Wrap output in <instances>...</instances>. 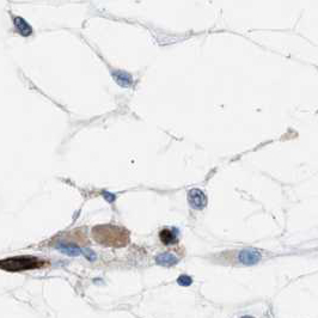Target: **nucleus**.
<instances>
[{
    "label": "nucleus",
    "instance_id": "obj_4",
    "mask_svg": "<svg viewBox=\"0 0 318 318\" xmlns=\"http://www.w3.org/2000/svg\"><path fill=\"white\" fill-rule=\"evenodd\" d=\"M260 260L261 254L256 249H253V248L242 250L238 254V261L242 264H245V266H254V264L260 262Z\"/></svg>",
    "mask_w": 318,
    "mask_h": 318
},
{
    "label": "nucleus",
    "instance_id": "obj_12",
    "mask_svg": "<svg viewBox=\"0 0 318 318\" xmlns=\"http://www.w3.org/2000/svg\"><path fill=\"white\" fill-rule=\"evenodd\" d=\"M103 196H104L105 198H107V200H108L109 202H114V201H115V195H112V194H110V193H104Z\"/></svg>",
    "mask_w": 318,
    "mask_h": 318
},
{
    "label": "nucleus",
    "instance_id": "obj_1",
    "mask_svg": "<svg viewBox=\"0 0 318 318\" xmlns=\"http://www.w3.org/2000/svg\"><path fill=\"white\" fill-rule=\"evenodd\" d=\"M92 238L104 247L122 248L129 243V232L115 225H97L91 230Z\"/></svg>",
    "mask_w": 318,
    "mask_h": 318
},
{
    "label": "nucleus",
    "instance_id": "obj_8",
    "mask_svg": "<svg viewBox=\"0 0 318 318\" xmlns=\"http://www.w3.org/2000/svg\"><path fill=\"white\" fill-rule=\"evenodd\" d=\"M112 77H114L117 84L122 86V88H128V86H131L132 83H133V78H132V75L127 73V72L116 71L112 73Z\"/></svg>",
    "mask_w": 318,
    "mask_h": 318
},
{
    "label": "nucleus",
    "instance_id": "obj_5",
    "mask_svg": "<svg viewBox=\"0 0 318 318\" xmlns=\"http://www.w3.org/2000/svg\"><path fill=\"white\" fill-rule=\"evenodd\" d=\"M159 238H161L162 243L165 245L176 244L178 242V237L176 233V230H170V228H164L159 232Z\"/></svg>",
    "mask_w": 318,
    "mask_h": 318
},
{
    "label": "nucleus",
    "instance_id": "obj_7",
    "mask_svg": "<svg viewBox=\"0 0 318 318\" xmlns=\"http://www.w3.org/2000/svg\"><path fill=\"white\" fill-rule=\"evenodd\" d=\"M13 22H15V26H16V29H17V31L22 36H30L31 35L32 29H31L30 24H29V23L26 22L25 19H23L22 17H15Z\"/></svg>",
    "mask_w": 318,
    "mask_h": 318
},
{
    "label": "nucleus",
    "instance_id": "obj_10",
    "mask_svg": "<svg viewBox=\"0 0 318 318\" xmlns=\"http://www.w3.org/2000/svg\"><path fill=\"white\" fill-rule=\"evenodd\" d=\"M177 283H178V285H181V286L187 287V286H190L191 283H193V279H191V277L188 276V275H181L177 279Z\"/></svg>",
    "mask_w": 318,
    "mask_h": 318
},
{
    "label": "nucleus",
    "instance_id": "obj_2",
    "mask_svg": "<svg viewBox=\"0 0 318 318\" xmlns=\"http://www.w3.org/2000/svg\"><path fill=\"white\" fill-rule=\"evenodd\" d=\"M46 261L35 256H15L5 258L0 262V268L5 271H11V273H17L23 270H32L38 269L46 266Z\"/></svg>",
    "mask_w": 318,
    "mask_h": 318
},
{
    "label": "nucleus",
    "instance_id": "obj_9",
    "mask_svg": "<svg viewBox=\"0 0 318 318\" xmlns=\"http://www.w3.org/2000/svg\"><path fill=\"white\" fill-rule=\"evenodd\" d=\"M56 249L61 250V253L68 255V256H78L82 253V250L78 247H75V245H68L66 243L56 244Z\"/></svg>",
    "mask_w": 318,
    "mask_h": 318
},
{
    "label": "nucleus",
    "instance_id": "obj_11",
    "mask_svg": "<svg viewBox=\"0 0 318 318\" xmlns=\"http://www.w3.org/2000/svg\"><path fill=\"white\" fill-rule=\"evenodd\" d=\"M83 254H84V256L88 258L89 261H95L96 260V254L91 249H84L83 250Z\"/></svg>",
    "mask_w": 318,
    "mask_h": 318
},
{
    "label": "nucleus",
    "instance_id": "obj_3",
    "mask_svg": "<svg viewBox=\"0 0 318 318\" xmlns=\"http://www.w3.org/2000/svg\"><path fill=\"white\" fill-rule=\"evenodd\" d=\"M188 202L194 210H204L207 205V197L205 193L200 189H191L188 193Z\"/></svg>",
    "mask_w": 318,
    "mask_h": 318
},
{
    "label": "nucleus",
    "instance_id": "obj_6",
    "mask_svg": "<svg viewBox=\"0 0 318 318\" xmlns=\"http://www.w3.org/2000/svg\"><path fill=\"white\" fill-rule=\"evenodd\" d=\"M155 262H157L158 264H161V266L170 267V266H175V264L178 262V257L175 256L172 253H163L155 257Z\"/></svg>",
    "mask_w": 318,
    "mask_h": 318
}]
</instances>
